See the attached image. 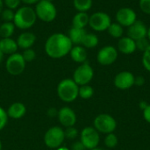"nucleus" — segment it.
Wrapping results in <instances>:
<instances>
[{
  "instance_id": "1",
  "label": "nucleus",
  "mask_w": 150,
  "mask_h": 150,
  "mask_svg": "<svg viewBox=\"0 0 150 150\" xmlns=\"http://www.w3.org/2000/svg\"><path fill=\"white\" fill-rule=\"evenodd\" d=\"M73 44L67 34L62 33H54L46 40L44 49L46 54L52 59H61L67 56Z\"/></svg>"
},
{
  "instance_id": "2",
  "label": "nucleus",
  "mask_w": 150,
  "mask_h": 150,
  "mask_svg": "<svg viewBox=\"0 0 150 150\" xmlns=\"http://www.w3.org/2000/svg\"><path fill=\"white\" fill-rule=\"evenodd\" d=\"M37 19L34 8L28 5H23L15 11L13 24L16 28L26 31L35 25Z\"/></svg>"
},
{
  "instance_id": "3",
  "label": "nucleus",
  "mask_w": 150,
  "mask_h": 150,
  "mask_svg": "<svg viewBox=\"0 0 150 150\" xmlns=\"http://www.w3.org/2000/svg\"><path fill=\"white\" fill-rule=\"evenodd\" d=\"M79 86L72 78L62 79L57 85V95L65 103H71L78 98Z\"/></svg>"
},
{
  "instance_id": "4",
  "label": "nucleus",
  "mask_w": 150,
  "mask_h": 150,
  "mask_svg": "<svg viewBox=\"0 0 150 150\" xmlns=\"http://www.w3.org/2000/svg\"><path fill=\"white\" fill-rule=\"evenodd\" d=\"M37 18L45 23L53 22L57 17V9L53 2L47 0H40L34 6Z\"/></svg>"
},
{
  "instance_id": "5",
  "label": "nucleus",
  "mask_w": 150,
  "mask_h": 150,
  "mask_svg": "<svg viewBox=\"0 0 150 150\" xmlns=\"http://www.w3.org/2000/svg\"><path fill=\"white\" fill-rule=\"evenodd\" d=\"M94 128L98 132L105 134L113 133L117 128L116 120L110 114L101 113L98 114L93 121Z\"/></svg>"
},
{
  "instance_id": "6",
  "label": "nucleus",
  "mask_w": 150,
  "mask_h": 150,
  "mask_svg": "<svg viewBox=\"0 0 150 150\" xmlns=\"http://www.w3.org/2000/svg\"><path fill=\"white\" fill-rule=\"evenodd\" d=\"M65 140L64 129L61 127H52L47 130L44 134V143L45 145L52 149H56L61 147Z\"/></svg>"
},
{
  "instance_id": "7",
  "label": "nucleus",
  "mask_w": 150,
  "mask_h": 150,
  "mask_svg": "<svg viewBox=\"0 0 150 150\" xmlns=\"http://www.w3.org/2000/svg\"><path fill=\"white\" fill-rule=\"evenodd\" d=\"M110 15L105 11H96L90 15L89 26L95 32L107 31L112 23Z\"/></svg>"
},
{
  "instance_id": "8",
  "label": "nucleus",
  "mask_w": 150,
  "mask_h": 150,
  "mask_svg": "<svg viewBox=\"0 0 150 150\" xmlns=\"http://www.w3.org/2000/svg\"><path fill=\"white\" fill-rule=\"evenodd\" d=\"M94 76L93 68L86 62L80 64L74 71L72 79L78 86L89 84Z\"/></svg>"
},
{
  "instance_id": "9",
  "label": "nucleus",
  "mask_w": 150,
  "mask_h": 150,
  "mask_svg": "<svg viewBox=\"0 0 150 150\" xmlns=\"http://www.w3.org/2000/svg\"><path fill=\"white\" fill-rule=\"evenodd\" d=\"M26 62H25L20 53H15L8 56L5 62V69L11 76H18L22 74L25 69Z\"/></svg>"
},
{
  "instance_id": "10",
  "label": "nucleus",
  "mask_w": 150,
  "mask_h": 150,
  "mask_svg": "<svg viewBox=\"0 0 150 150\" xmlns=\"http://www.w3.org/2000/svg\"><path fill=\"white\" fill-rule=\"evenodd\" d=\"M80 141L86 149H96L98 148L100 142L99 133L93 127H86L81 131Z\"/></svg>"
},
{
  "instance_id": "11",
  "label": "nucleus",
  "mask_w": 150,
  "mask_h": 150,
  "mask_svg": "<svg viewBox=\"0 0 150 150\" xmlns=\"http://www.w3.org/2000/svg\"><path fill=\"white\" fill-rule=\"evenodd\" d=\"M119 56L118 49L112 45H107L101 47L97 54V61L100 65L109 66L113 64Z\"/></svg>"
},
{
  "instance_id": "12",
  "label": "nucleus",
  "mask_w": 150,
  "mask_h": 150,
  "mask_svg": "<svg viewBox=\"0 0 150 150\" xmlns=\"http://www.w3.org/2000/svg\"><path fill=\"white\" fill-rule=\"evenodd\" d=\"M115 18L116 22H118L123 27H129L138 19L137 13L130 7H122L119 9L116 12Z\"/></svg>"
},
{
  "instance_id": "13",
  "label": "nucleus",
  "mask_w": 150,
  "mask_h": 150,
  "mask_svg": "<svg viewBox=\"0 0 150 150\" xmlns=\"http://www.w3.org/2000/svg\"><path fill=\"white\" fill-rule=\"evenodd\" d=\"M134 75L130 71H121L118 73L113 80L115 87L121 91H126L134 85Z\"/></svg>"
},
{
  "instance_id": "14",
  "label": "nucleus",
  "mask_w": 150,
  "mask_h": 150,
  "mask_svg": "<svg viewBox=\"0 0 150 150\" xmlns=\"http://www.w3.org/2000/svg\"><path fill=\"white\" fill-rule=\"evenodd\" d=\"M57 118L59 122L65 128L74 127L76 123V114L69 106H63L58 111Z\"/></svg>"
},
{
  "instance_id": "15",
  "label": "nucleus",
  "mask_w": 150,
  "mask_h": 150,
  "mask_svg": "<svg viewBox=\"0 0 150 150\" xmlns=\"http://www.w3.org/2000/svg\"><path fill=\"white\" fill-rule=\"evenodd\" d=\"M147 33H148V26L143 21L139 19H137L134 24H132L129 27H127V36L135 41L140 39L146 38Z\"/></svg>"
},
{
  "instance_id": "16",
  "label": "nucleus",
  "mask_w": 150,
  "mask_h": 150,
  "mask_svg": "<svg viewBox=\"0 0 150 150\" xmlns=\"http://www.w3.org/2000/svg\"><path fill=\"white\" fill-rule=\"evenodd\" d=\"M117 49L123 54H132L137 50L136 42L127 35L123 36L120 39H119Z\"/></svg>"
},
{
  "instance_id": "17",
  "label": "nucleus",
  "mask_w": 150,
  "mask_h": 150,
  "mask_svg": "<svg viewBox=\"0 0 150 150\" xmlns=\"http://www.w3.org/2000/svg\"><path fill=\"white\" fill-rule=\"evenodd\" d=\"M36 40H37L36 35L33 33L29 31H25L18 36L16 41L18 48L25 50L27 48H32L33 46L35 44Z\"/></svg>"
},
{
  "instance_id": "18",
  "label": "nucleus",
  "mask_w": 150,
  "mask_h": 150,
  "mask_svg": "<svg viewBox=\"0 0 150 150\" xmlns=\"http://www.w3.org/2000/svg\"><path fill=\"white\" fill-rule=\"evenodd\" d=\"M73 62L82 64L87 62V49L81 45H74L69 54Z\"/></svg>"
},
{
  "instance_id": "19",
  "label": "nucleus",
  "mask_w": 150,
  "mask_h": 150,
  "mask_svg": "<svg viewBox=\"0 0 150 150\" xmlns=\"http://www.w3.org/2000/svg\"><path fill=\"white\" fill-rule=\"evenodd\" d=\"M18 47L16 40L11 38H0V50L4 55H11L18 52Z\"/></svg>"
},
{
  "instance_id": "20",
  "label": "nucleus",
  "mask_w": 150,
  "mask_h": 150,
  "mask_svg": "<svg viewBox=\"0 0 150 150\" xmlns=\"http://www.w3.org/2000/svg\"><path fill=\"white\" fill-rule=\"evenodd\" d=\"M6 112L9 118L18 120L23 118L26 113V107L21 102H14L8 107Z\"/></svg>"
},
{
  "instance_id": "21",
  "label": "nucleus",
  "mask_w": 150,
  "mask_h": 150,
  "mask_svg": "<svg viewBox=\"0 0 150 150\" xmlns=\"http://www.w3.org/2000/svg\"><path fill=\"white\" fill-rule=\"evenodd\" d=\"M86 33H87V32L85 29L76 28V27L71 26V28L69 30L67 35L74 46V45H81V43H82Z\"/></svg>"
},
{
  "instance_id": "22",
  "label": "nucleus",
  "mask_w": 150,
  "mask_h": 150,
  "mask_svg": "<svg viewBox=\"0 0 150 150\" xmlns=\"http://www.w3.org/2000/svg\"><path fill=\"white\" fill-rule=\"evenodd\" d=\"M89 19L90 15L87 12L77 11L72 18V26L85 29V27L89 25Z\"/></svg>"
},
{
  "instance_id": "23",
  "label": "nucleus",
  "mask_w": 150,
  "mask_h": 150,
  "mask_svg": "<svg viewBox=\"0 0 150 150\" xmlns=\"http://www.w3.org/2000/svg\"><path fill=\"white\" fill-rule=\"evenodd\" d=\"M99 43V39L97 34L92 33H87L81 43V46H83L86 49H91L96 47Z\"/></svg>"
},
{
  "instance_id": "24",
  "label": "nucleus",
  "mask_w": 150,
  "mask_h": 150,
  "mask_svg": "<svg viewBox=\"0 0 150 150\" xmlns=\"http://www.w3.org/2000/svg\"><path fill=\"white\" fill-rule=\"evenodd\" d=\"M16 26L13 22H3L0 25V38H11Z\"/></svg>"
},
{
  "instance_id": "25",
  "label": "nucleus",
  "mask_w": 150,
  "mask_h": 150,
  "mask_svg": "<svg viewBox=\"0 0 150 150\" xmlns=\"http://www.w3.org/2000/svg\"><path fill=\"white\" fill-rule=\"evenodd\" d=\"M107 33L114 39H120L124 34V27L118 22H112L107 29Z\"/></svg>"
},
{
  "instance_id": "26",
  "label": "nucleus",
  "mask_w": 150,
  "mask_h": 150,
  "mask_svg": "<svg viewBox=\"0 0 150 150\" xmlns=\"http://www.w3.org/2000/svg\"><path fill=\"white\" fill-rule=\"evenodd\" d=\"M93 4V0H73V6L76 11L88 12Z\"/></svg>"
},
{
  "instance_id": "27",
  "label": "nucleus",
  "mask_w": 150,
  "mask_h": 150,
  "mask_svg": "<svg viewBox=\"0 0 150 150\" xmlns=\"http://www.w3.org/2000/svg\"><path fill=\"white\" fill-rule=\"evenodd\" d=\"M94 94V90L93 88L89 85H83V86H79V90H78V97H80L83 99H89L91 98Z\"/></svg>"
},
{
  "instance_id": "28",
  "label": "nucleus",
  "mask_w": 150,
  "mask_h": 150,
  "mask_svg": "<svg viewBox=\"0 0 150 150\" xmlns=\"http://www.w3.org/2000/svg\"><path fill=\"white\" fill-rule=\"evenodd\" d=\"M104 142H105V145L107 148L113 149V148H115L118 145L119 141H118V137L116 136V134H114L113 133H111V134H106Z\"/></svg>"
},
{
  "instance_id": "29",
  "label": "nucleus",
  "mask_w": 150,
  "mask_h": 150,
  "mask_svg": "<svg viewBox=\"0 0 150 150\" xmlns=\"http://www.w3.org/2000/svg\"><path fill=\"white\" fill-rule=\"evenodd\" d=\"M0 16H1L3 22H13L14 16H15V11L8 9V8H4Z\"/></svg>"
},
{
  "instance_id": "30",
  "label": "nucleus",
  "mask_w": 150,
  "mask_h": 150,
  "mask_svg": "<svg viewBox=\"0 0 150 150\" xmlns=\"http://www.w3.org/2000/svg\"><path fill=\"white\" fill-rule=\"evenodd\" d=\"M21 54H22V56H23V58L26 63L32 62L36 58V52L33 48H27V49L23 50Z\"/></svg>"
},
{
  "instance_id": "31",
  "label": "nucleus",
  "mask_w": 150,
  "mask_h": 150,
  "mask_svg": "<svg viewBox=\"0 0 150 150\" xmlns=\"http://www.w3.org/2000/svg\"><path fill=\"white\" fill-rule=\"evenodd\" d=\"M142 62V65L145 68V69L150 72V45L149 47L143 52Z\"/></svg>"
},
{
  "instance_id": "32",
  "label": "nucleus",
  "mask_w": 150,
  "mask_h": 150,
  "mask_svg": "<svg viewBox=\"0 0 150 150\" xmlns=\"http://www.w3.org/2000/svg\"><path fill=\"white\" fill-rule=\"evenodd\" d=\"M64 135L65 139L69 140H74L78 135V130L75 127H69L64 129Z\"/></svg>"
},
{
  "instance_id": "33",
  "label": "nucleus",
  "mask_w": 150,
  "mask_h": 150,
  "mask_svg": "<svg viewBox=\"0 0 150 150\" xmlns=\"http://www.w3.org/2000/svg\"><path fill=\"white\" fill-rule=\"evenodd\" d=\"M136 42V47L138 50L142 51V52H144L150 45V41L149 40V39L146 37V38H142V39H140L138 40L135 41Z\"/></svg>"
},
{
  "instance_id": "34",
  "label": "nucleus",
  "mask_w": 150,
  "mask_h": 150,
  "mask_svg": "<svg viewBox=\"0 0 150 150\" xmlns=\"http://www.w3.org/2000/svg\"><path fill=\"white\" fill-rule=\"evenodd\" d=\"M21 0H4V4L5 8L16 11L20 7L21 4Z\"/></svg>"
},
{
  "instance_id": "35",
  "label": "nucleus",
  "mask_w": 150,
  "mask_h": 150,
  "mask_svg": "<svg viewBox=\"0 0 150 150\" xmlns=\"http://www.w3.org/2000/svg\"><path fill=\"white\" fill-rule=\"evenodd\" d=\"M8 119L9 117L6 111L2 106H0V131H2L6 127L8 123Z\"/></svg>"
},
{
  "instance_id": "36",
  "label": "nucleus",
  "mask_w": 150,
  "mask_h": 150,
  "mask_svg": "<svg viewBox=\"0 0 150 150\" xmlns=\"http://www.w3.org/2000/svg\"><path fill=\"white\" fill-rule=\"evenodd\" d=\"M139 7L144 14L150 15V0H139Z\"/></svg>"
},
{
  "instance_id": "37",
  "label": "nucleus",
  "mask_w": 150,
  "mask_h": 150,
  "mask_svg": "<svg viewBox=\"0 0 150 150\" xmlns=\"http://www.w3.org/2000/svg\"><path fill=\"white\" fill-rule=\"evenodd\" d=\"M71 150H86V149L83 146V144L81 142V141H77V142H75L72 144Z\"/></svg>"
},
{
  "instance_id": "38",
  "label": "nucleus",
  "mask_w": 150,
  "mask_h": 150,
  "mask_svg": "<svg viewBox=\"0 0 150 150\" xmlns=\"http://www.w3.org/2000/svg\"><path fill=\"white\" fill-rule=\"evenodd\" d=\"M143 118L144 120L150 124V105H149L143 111Z\"/></svg>"
},
{
  "instance_id": "39",
  "label": "nucleus",
  "mask_w": 150,
  "mask_h": 150,
  "mask_svg": "<svg viewBox=\"0 0 150 150\" xmlns=\"http://www.w3.org/2000/svg\"><path fill=\"white\" fill-rule=\"evenodd\" d=\"M144 83H145V78H144L142 76H135V79H134V85H137V86H142Z\"/></svg>"
},
{
  "instance_id": "40",
  "label": "nucleus",
  "mask_w": 150,
  "mask_h": 150,
  "mask_svg": "<svg viewBox=\"0 0 150 150\" xmlns=\"http://www.w3.org/2000/svg\"><path fill=\"white\" fill-rule=\"evenodd\" d=\"M40 0H21V2L25 4V5H28V6H31V5H35L37 4Z\"/></svg>"
},
{
  "instance_id": "41",
  "label": "nucleus",
  "mask_w": 150,
  "mask_h": 150,
  "mask_svg": "<svg viewBox=\"0 0 150 150\" xmlns=\"http://www.w3.org/2000/svg\"><path fill=\"white\" fill-rule=\"evenodd\" d=\"M47 114L49 117H57V114H58V111H56L54 108H49L48 111H47Z\"/></svg>"
},
{
  "instance_id": "42",
  "label": "nucleus",
  "mask_w": 150,
  "mask_h": 150,
  "mask_svg": "<svg viewBox=\"0 0 150 150\" xmlns=\"http://www.w3.org/2000/svg\"><path fill=\"white\" fill-rule=\"evenodd\" d=\"M149 105V104H148L146 101L142 100V101H141V102H140V104H139V106H140V108H141V109L143 111V110H144V109H145V108H146V107H147Z\"/></svg>"
},
{
  "instance_id": "43",
  "label": "nucleus",
  "mask_w": 150,
  "mask_h": 150,
  "mask_svg": "<svg viewBox=\"0 0 150 150\" xmlns=\"http://www.w3.org/2000/svg\"><path fill=\"white\" fill-rule=\"evenodd\" d=\"M4 0H0V15L4 10Z\"/></svg>"
},
{
  "instance_id": "44",
  "label": "nucleus",
  "mask_w": 150,
  "mask_h": 150,
  "mask_svg": "<svg viewBox=\"0 0 150 150\" xmlns=\"http://www.w3.org/2000/svg\"><path fill=\"white\" fill-rule=\"evenodd\" d=\"M4 54L3 52L0 50V64H1V62H3V60H4Z\"/></svg>"
},
{
  "instance_id": "45",
  "label": "nucleus",
  "mask_w": 150,
  "mask_h": 150,
  "mask_svg": "<svg viewBox=\"0 0 150 150\" xmlns=\"http://www.w3.org/2000/svg\"><path fill=\"white\" fill-rule=\"evenodd\" d=\"M55 150H70L69 148H67V147H62V146H61V147H59L58 149H56Z\"/></svg>"
},
{
  "instance_id": "46",
  "label": "nucleus",
  "mask_w": 150,
  "mask_h": 150,
  "mask_svg": "<svg viewBox=\"0 0 150 150\" xmlns=\"http://www.w3.org/2000/svg\"><path fill=\"white\" fill-rule=\"evenodd\" d=\"M147 38L149 39V40L150 41V25L148 26V33H147Z\"/></svg>"
},
{
  "instance_id": "47",
  "label": "nucleus",
  "mask_w": 150,
  "mask_h": 150,
  "mask_svg": "<svg viewBox=\"0 0 150 150\" xmlns=\"http://www.w3.org/2000/svg\"><path fill=\"white\" fill-rule=\"evenodd\" d=\"M2 148H3V145H2V142L0 140V150H2Z\"/></svg>"
},
{
  "instance_id": "48",
  "label": "nucleus",
  "mask_w": 150,
  "mask_h": 150,
  "mask_svg": "<svg viewBox=\"0 0 150 150\" xmlns=\"http://www.w3.org/2000/svg\"><path fill=\"white\" fill-rule=\"evenodd\" d=\"M91 150H103V149H98V148H96V149H91Z\"/></svg>"
},
{
  "instance_id": "49",
  "label": "nucleus",
  "mask_w": 150,
  "mask_h": 150,
  "mask_svg": "<svg viewBox=\"0 0 150 150\" xmlns=\"http://www.w3.org/2000/svg\"><path fill=\"white\" fill-rule=\"evenodd\" d=\"M47 1H49V2H53V3H54V0H47Z\"/></svg>"
}]
</instances>
